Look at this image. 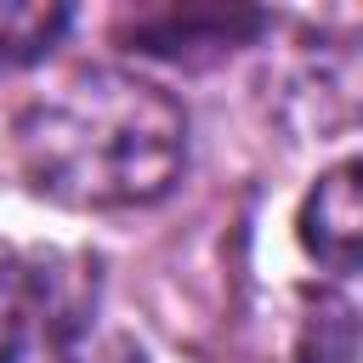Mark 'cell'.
Returning a JSON list of instances; mask_svg holds the SVG:
<instances>
[{
    "instance_id": "6da1fadb",
    "label": "cell",
    "mask_w": 363,
    "mask_h": 363,
    "mask_svg": "<svg viewBox=\"0 0 363 363\" xmlns=\"http://www.w3.org/2000/svg\"><path fill=\"white\" fill-rule=\"evenodd\" d=\"M11 153L28 187L57 204L130 210L164 199L182 182L187 113L153 79L91 68L17 119Z\"/></svg>"
},
{
    "instance_id": "7a4b0ae2",
    "label": "cell",
    "mask_w": 363,
    "mask_h": 363,
    "mask_svg": "<svg viewBox=\"0 0 363 363\" xmlns=\"http://www.w3.org/2000/svg\"><path fill=\"white\" fill-rule=\"evenodd\" d=\"M301 244L329 272L340 278L357 272V255H363V164L357 159L318 176V187L301 204Z\"/></svg>"
},
{
    "instance_id": "3957f363",
    "label": "cell",
    "mask_w": 363,
    "mask_h": 363,
    "mask_svg": "<svg viewBox=\"0 0 363 363\" xmlns=\"http://www.w3.org/2000/svg\"><path fill=\"white\" fill-rule=\"evenodd\" d=\"M261 17L255 11H164L159 23H136V51H153V57H193V40L216 45V51H233L238 34H255Z\"/></svg>"
},
{
    "instance_id": "277c9868",
    "label": "cell",
    "mask_w": 363,
    "mask_h": 363,
    "mask_svg": "<svg viewBox=\"0 0 363 363\" xmlns=\"http://www.w3.org/2000/svg\"><path fill=\"white\" fill-rule=\"evenodd\" d=\"M74 23V6L62 0H0V68L40 62Z\"/></svg>"
},
{
    "instance_id": "5b68a950",
    "label": "cell",
    "mask_w": 363,
    "mask_h": 363,
    "mask_svg": "<svg viewBox=\"0 0 363 363\" xmlns=\"http://www.w3.org/2000/svg\"><path fill=\"white\" fill-rule=\"evenodd\" d=\"M45 312H51V295L40 272H28L23 261H0V363H17L34 346Z\"/></svg>"
},
{
    "instance_id": "8992f818",
    "label": "cell",
    "mask_w": 363,
    "mask_h": 363,
    "mask_svg": "<svg viewBox=\"0 0 363 363\" xmlns=\"http://www.w3.org/2000/svg\"><path fill=\"white\" fill-rule=\"evenodd\" d=\"M62 363H142V352L125 335H102V340H79L62 352Z\"/></svg>"
}]
</instances>
